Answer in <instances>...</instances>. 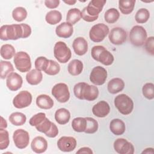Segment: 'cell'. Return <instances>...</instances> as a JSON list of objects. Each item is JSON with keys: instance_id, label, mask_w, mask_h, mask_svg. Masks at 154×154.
Wrapping results in <instances>:
<instances>
[{"instance_id": "obj_48", "label": "cell", "mask_w": 154, "mask_h": 154, "mask_svg": "<svg viewBox=\"0 0 154 154\" xmlns=\"http://www.w3.org/2000/svg\"><path fill=\"white\" fill-rule=\"evenodd\" d=\"M60 2L59 0H46L45 1V5L48 8L54 9L58 7Z\"/></svg>"}, {"instance_id": "obj_10", "label": "cell", "mask_w": 154, "mask_h": 154, "mask_svg": "<svg viewBox=\"0 0 154 154\" xmlns=\"http://www.w3.org/2000/svg\"><path fill=\"white\" fill-rule=\"evenodd\" d=\"M13 140L16 147L20 149L26 148L29 143V135L27 131L22 129L16 130L13 135Z\"/></svg>"}, {"instance_id": "obj_38", "label": "cell", "mask_w": 154, "mask_h": 154, "mask_svg": "<svg viewBox=\"0 0 154 154\" xmlns=\"http://www.w3.org/2000/svg\"><path fill=\"white\" fill-rule=\"evenodd\" d=\"M87 120V126L84 131L85 133L91 134L97 132L99 127L98 122L92 117H85Z\"/></svg>"}, {"instance_id": "obj_3", "label": "cell", "mask_w": 154, "mask_h": 154, "mask_svg": "<svg viewBox=\"0 0 154 154\" xmlns=\"http://www.w3.org/2000/svg\"><path fill=\"white\" fill-rule=\"evenodd\" d=\"M91 55L94 60L105 66L111 65L114 60L113 55L104 46L100 45L93 46L91 51Z\"/></svg>"}, {"instance_id": "obj_24", "label": "cell", "mask_w": 154, "mask_h": 154, "mask_svg": "<svg viewBox=\"0 0 154 154\" xmlns=\"http://www.w3.org/2000/svg\"><path fill=\"white\" fill-rule=\"evenodd\" d=\"M109 129L115 135H121L124 134L126 126L125 123L119 119H112L109 124Z\"/></svg>"}, {"instance_id": "obj_7", "label": "cell", "mask_w": 154, "mask_h": 154, "mask_svg": "<svg viewBox=\"0 0 154 154\" xmlns=\"http://www.w3.org/2000/svg\"><path fill=\"white\" fill-rule=\"evenodd\" d=\"M13 61L16 69L22 73L29 72L31 68V62L29 55L23 51H19L16 53Z\"/></svg>"}, {"instance_id": "obj_12", "label": "cell", "mask_w": 154, "mask_h": 154, "mask_svg": "<svg viewBox=\"0 0 154 154\" xmlns=\"http://www.w3.org/2000/svg\"><path fill=\"white\" fill-rule=\"evenodd\" d=\"M107 78V71L100 66L94 67L90 75V81L96 85H103Z\"/></svg>"}, {"instance_id": "obj_46", "label": "cell", "mask_w": 154, "mask_h": 154, "mask_svg": "<svg viewBox=\"0 0 154 154\" xmlns=\"http://www.w3.org/2000/svg\"><path fill=\"white\" fill-rule=\"evenodd\" d=\"M83 83L84 82H79L77 83L75 85L74 88H73V92L75 96L79 99L82 100V86H83Z\"/></svg>"}, {"instance_id": "obj_16", "label": "cell", "mask_w": 154, "mask_h": 154, "mask_svg": "<svg viewBox=\"0 0 154 154\" xmlns=\"http://www.w3.org/2000/svg\"><path fill=\"white\" fill-rule=\"evenodd\" d=\"M82 100L93 101L99 96V90L95 85H89L86 82L83 83L82 89Z\"/></svg>"}, {"instance_id": "obj_29", "label": "cell", "mask_w": 154, "mask_h": 154, "mask_svg": "<svg viewBox=\"0 0 154 154\" xmlns=\"http://www.w3.org/2000/svg\"><path fill=\"white\" fill-rule=\"evenodd\" d=\"M81 19V11L79 9L73 8L70 9L67 13L66 20L72 25L77 23Z\"/></svg>"}, {"instance_id": "obj_8", "label": "cell", "mask_w": 154, "mask_h": 154, "mask_svg": "<svg viewBox=\"0 0 154 154\" xmlns=\"http://www.w3.org/2000/svg\"><path fill=\"white\" fill-rule=\"evenodd\" d=\"M109 32V27L104 23H99L91 27L89 32V37L91 41L99 43L103 41Z\"/></svg>"}, {"instance_id": "obj_6", "label": "cell", "mask_w": 154, "mask_h": 154, "mask_svg": "<svg viewBox=\"0 0 154 154\" xmlns=\"http://www.w3.org/2000/svg\"><path fill=\"white\" fill-rule=\"evenodd\" d=\"M54 55L58 61L61 63H66L72 57V52L64 42L59 41L54 45Z\"/></svg>"}, {"instance_id": "obj_5", "label": "cell", "mask_w": 154, "mask_h": 154, "mask_svg": "<svg viewBox=\"0 0 154 154\" xmlns=\"http://www.w3.org/2000/svg\"><path fill=\"white\" fill-rule=\"evenodd\" d=\"M147 37L146 30L140 25H135L129 32V40L135 46H143Z\"/></svg>"}, {"instance_id": "obj_23", "label": "cell", "mask_w": 154, "mask_h": 154, "mask_svg": "<svg viewBox=\"0 0 154 154\" xmlns=\"http://www.w3.org/2000/svg\"><path fill=\"white\" fill-rule=\"evenodd\" d=\"M43 79V75L40 70L35 69L29 71L26 75V80L28 84L35 85L40 84Z\"/></svg>"}, {"instance_id": "obj_34", "label": "cell", "mask_w": 154, "mask_h": 154, "mask_svg": "<svg viewBox=\"0 0 154 154\" xmlns=\"http://www.w3.org/2000/svg\"><path fill=\"white\" fill-rule=\"evenodd\" d=\"M120 17L119 11L114 8H111L106 11L104 14L105 20L108 23H114L116 22Z\"/></svg>"}, {"instance_id": "obj_44", "label": "cell", "mask_w": 154, "mask_h": 154, "mask_svg": "<svg viewBox=\"0 0 154 154\" xmlns=\"http://www.w3.org/2000/svg\"><path fill=\"white\" fill-rule=\"evenodd\" d=\"M52 122H51L47 117H46L45 119L40 125L35 126V128L38 131L45 134L50 130L52 126Z\"/></svg>"}, {"instance_id": "obj_2", "label": "cell", "mask_w": 154, "mask_h": 154, "mask_svg": "<svg viewBox=\"0 0 154 154\" xmlns=\"http://www.w3.org/2000/svg\"><path fill=\"white\" fill-rule=\"evenodd\" d=\"M23 36L21 24L4 25L0 28V38L2 40H16Z\"/></svg>"}, {"instance_id": "obj_25", "label": "cell", "mask_w": 154, "mask_h": 154, "mask_svg": "<svg viewBox=\"0 0 154 154\" xmlns=\"http://www.w3.org/2000/svg\"><path fill=\"white\" fill-rule=\"evenodd\" d=\"M36 104L41 109H49L53 107L54 101L49 96L40 94L36 98Z\"/></svg>"}, {"instance_id": "obj_4", "label": "cell", "mask_w": 154, "mask_h": 154, "mask_svg": "<svg viewBox=\"0 0 154 154\" xmlns=\"http://www.w3.org/2000/svg\"><path fill=\"white\" fill-rule=\"evenodd\" d=\"M114 105L118 111L125 116L131 114L134 108L133 100L125 94H119L115 97Z\"/></svg>"}, {"instance_id": "obj_43", "label": "cell", "mask_w": 154, "mask_h": 154, "mask_svg": "<svg viewBox=\"0 0 154 154\" xmlns=\"http://www.w3.org/2000/svg\"><path fill=\"white\" fill-rule=\"evenodd\" d=\"M46 114L44 112H38L33 116L29 120V123L32 126H36L40 125L46 118Z\"/></svg>"}, {"instance_id": "obj_41", "label": "cell", "mask_w": 154, "mask_h": 154, "mask_svg": "<svg viewBox=\"0 0 154 154\" xmlns=\"http://www.w3.org/2000/svg\"><path fill=\"white\" fill-rule=\"evenodd\" d=\"M60 71V66L55 61L49 60V65L47 69L45 70V73L48 75H55L58 74Z\"/></svg>"}, {"instance_id": "obj_14", "label": "cell", "mask_w": 154, "mask_h": 154, "mask_svg": "<svg viewBox=\"0 0 154 154\" xmlns=\"http://www.w3.org/2000/svg\"><path fill=\"white\" fill-rule=\"evenodd\" d=\"M114 149L119 154H133L134 147L133 144L125 138H117L114 142Z\"/></svg>"}, {"instance_id": "obj_51", "label": "cell", "mask_w": 154, "mask_h": 154, "mask_svg": "<svg viewBox=\"0 0 154 154\" xmlns=\"http://www.w3.org/2000/svg\"><path fill=\"white\" fill-rule=\"evenodd\" d=\"M1 128L2 129H5L7 127V123L6 122V120L2 117H1Z\"/></svg>"}, {"instance_id": "obj_47", "label": "cell", "mask_w": 154, "mask_h": 154, "mask_svg": "<svg viewBox=\"0 0 154 154\" xmlns=\"http://www.w3.org/2000/svg\"><path fill=\"white\" fill-rule=\"evenodd\" d=\"M58 128L56 126V125L52 122L50 130L48 132H46L45 135L49 138H55L58 135Z\"/></svg>"}, {"instance_id": "obj_36", "label": "cell", "mask_w": 154, "mask_h": 154, "mask_svg": "<svg viewBox=\"0 0 154 154\" xmlns=\"http://www.w3.org/2000/svg\"><path fill=\"white\" fill-rule=\"evenodd\" d=\"M150 17L149 11L144 8L139 9L135 16V19L138 23H146Z\"/></svg>"}, {"instance_id": "obj_32", "label": "cell", "mask_w": 154, "mask_h": 154, "mask_svg": "<svg viewBox=\"0 0 154 154\" xmlns=\"http://www.w3.org/2000/svg\"><path fill=\"white\" fill-rule=\"evenodd\" d=\"M87 126V120L84 117H76L73 119L72 127L73 129L77 132H84Z\"/></svg>"}, {"instance_id": "obj_31", "label": "cell", "mask_w": 154, "mask_h": 154, "mask_svg": "<svg viewBox=\"0 0 154 154\" xmlns=\"http://www.w3.org/2000/svg\"><path fill=\"white\" fill-rule=\"evenodd\" d=\"M62 19V14L58 10L49 11L45 16V20L48 24L54 25L59 23Z\"/></svg>"}, {"instance_id": "obj_17", "label": "cell", "mask_w": 154, "mask_h": 154, "mask_svg": "<svg viewBox=\"0 0 154 154\" xmlns=\"http://www.w3.org/2000/svg\"><path fill=\"white\" fill-rule=\"evenodd\" d=\"M23 79L20 75L16 72H12L8 75L6 80L7 88L11 91H17L21 88Z\"/></svg>"}, {"instance_id": "obj_49", "label": "cell", "mask_w": 154, "mask_h": 154, "mask_svg": "<svg viewBox=\"0 0 154 154\" xmlns=\"http://www.w3.org/2000/svg\"><path fill=\"white\" fill-rule=\"evenodd\" d=\"M23 28V36L22 38H26L28 37L31 34V28L26 23H20Z\"/></svg>"}, {"instance_id": "obj_39", "label": "cell", "mask_w": 154, "mask_h": 154, "mask_svg": "<svg viewBox=\"0 0 154 154\" xmlns=\"http://www.w3.org/2000/svg\"><path fill=\"white\" fill-rule=\"evenodd\" d=\"M10 144L9 134L5 129L0 128V150L6 149Z\"/></svg>"}, {"instance_id": "obj_9", "label": "cell", "mask_w": 154, "mask_h": 154, "mask_svg": "<svg viewBox=\"0 0 154 154\" xmlns=\"http://www.w3.org/2000/svg\"><path fill=\"white\" fill-rule=\"evenodd\" d=\"M52 96L60 103L67 102L70 98V92L68 86L64 83H58L52 88Z\"/></svg>"}, {"instance_id": "obj_18", "label": "cell", "mask_w": 154, "mask_h": 154, "mask_svg": "<svg viewBox=\"0 0 154 154\" xmlns=\"http://www.w3.org/2000/svg\"><path fill=\"white\" fill-rule=\"evenodd\" d=\"M92 112L97 117H105L110 112V106L108 102L105 100H101L93 106Z\"/></svg>"}, {"instance_id": "obj_50", "label": "cell", "mask_w": 154, "mask_h": 154, "mask_svg": "<svg viewBox=\"0 0 154 154\" xmlns=\"http://www.w3.org/2000/svg\"><path fill=\"white\" fill-rule=\"evenodd\" d=\"M93 152L92 150L88 147H84L82 148H80L77 152L76 153H89V154H92Z\"/></svg>"}, {"instance_id": "obj_42", "label": "cell", "mask_w": 154, "mask_h": 154, "mask_svg": "<svg viewBox=\"0 0 154 154\" xmlns=\"http://www.w3.org/2000/svg\"><path fill=\"white\" fill-rule=\"evenodd\" d=\"M49 60L45 57H38L35 60V67L40 71L45 72L49 65Z\"/></svg>"}, {"instance_id": "obj_40", "label": "cell", "mask_w": 154, "mask_h": 154, "mask_svg": "<svg viewBox=\"0 0 154 154\" xmlns=\"http://www.w3.org/2000/svg\"><path fill=\"white\" fill-rule=\"evenodd\" d=\"M142 92L143 96L149 100H152L154 98V84L152 82L146 83L143 88Z\"/></svg>"}, {"instance_id": "obj_52", "label": "cell", "mask_w": 154, "mask_h": 154, "mask_svg": "<svg viewBox=\"0 0 154 154\" xmlns=\"http://www.w3.org/2000/svg\"><path fill=\"white\" fill-rule=\"evenodd\" d=\"M153 148H147L142 152V153H153Z\"/></svg>"}, {"instance_id": "obj_35", "label": "cell", "mask_w": 154, "mask_h": 154, "mask_svg": "<svg viewBox=\"0 0 154 154\" xmlns=\"http://www.w3.org/2000/svg\"><path fill=\"white\" fill-rule=\"evenodd\" d=\"M16 54L14 48L10 44L3 45L1 48V56L5 60H10Z\"/></svg>"}, {"instance_id": "obj_19", "label": "cell", "mask_w": 154, "mask_h": 154, "mask_svg": "<svg viewBox=\"0 0 154 154\" xmlns=\"http://www.w3.org/2000/svg\"><path fill=\"white\" fill-rule=\"evenodd\" d=\"M72 47L76 55L82 56L85 55L88 51V43L84 37H78L73 40Z\"/></svg>"}, {"instance_id": "obj_22", "label": "cell", "mask_w": 154, "mask_h": 154, "mask_svg": "<svg viewBox=\"0 0 154 154\" xmlns=\"http://www.w3.org/2000/svg\"><path fill=\"white\" fill-rule=\"evenodd\" d=\"M124 87L125 82L119 78H115L111 79L107 85L108 91L111 94H116L122 91Z\"/></svg>"}, {"instance_id": "obj_37", "label": "cell", "mask_w": 154, "mask_h": 154, "mask_svg": "<svg viewBox=\"0 0 154 154\" xmlns=\"http://www.w3.org/2000/svg\"><path fill=\"white\" fill-rule=\"evenodd\" d=\"M12 17L17 22H22L27 17V11L23 7H16L12 11Z\"/></svg>"}, {"instance_id": "obj_21", "label": "cell", "mask_w": 154, "mask_h": 154, "mask_svg": "<svg viewBox=\"0 0 154 154\" xmlns=\"http://www.w3.org/2000/svg\"><path fill=\"white\" fill-rule=\"evenodd\" d=\"M31 147L33 152L36 153H42L48 148V142L46 140L41 136L35 137L31 144Z\"/></svg>"}, {"instance_id": "obj_20", "label": "cell", "mask_w": 154, "mask_h": 154, "mask_svg": "<svg viewBox=\"0 0 154 154\" xmlns=\"http://www.w3.org/2000/svg\"><path fill=\"white\" fill-rule=\"evenodd\" d=\"M55 32L59 37L64 38H69L73 32V25L67 22H63L56 27Z\"/></svg>"}, {"instance_id": "obj_27", "label": "cell", "mask_w": 154, "mask_h": 154, "mask_svg": "<svg viewBox=\"0 0 154 154\" xmlns=\"http://www.w3.org/2000/svg\"><path fill=\"white\" fill-rule=\"evenodd\" d=\"M67 70L69 73L72 76L79 75L83 70V63L79 60H73L69 63Z\"/></svg>"}, {"instance_id": "obj_11", "label": "cell", "mask_w": 154, "mask_h": 154, "mask_svg": "<svg viewBox=\"0 0 154 154\" xmlns=\"http://www.w3.org/2000/svg\"><path fill=\"white\" fill-rule=\"evenodd\" d=\"M32 99L31 94L26 90H23L20 91L13 98V104L16 108H24L30 105L32 102Z\"/></svg>"}, {"instance_id": "obj_30", "label": "cell", "mask_w": 154, "mask_h": 154, "mask_svg": "<svg viewBox=\"0 0 154 154\" xmlns=\"http://www.w3.org/2000/svg\"><path fill=\"white\" fill-rule=\"evenodd\" d=\"M8 119L10 123L16 126L24 125L26 120V116L20 112H14L11 113Z\"/></svg>"}, {"instance_id": "obj_13", "label": "cell", "mask_w": 154, "mask_h": 154, "mask_svg": "<svg viewBox=\"0 0 154 154\" xmlns=\"http://www.w3.org/2000/svg\"><path fill=\"white\" fill-rule=\"evenodd\" d=\"M108 38L112 44L120 45L126 41L127 33L122 28H113L108 34Z\"/></svg>"}, {"instance_id": "obj_1", "label": "cell", "mask_w": 154, "mask_h": 154, "mask_svg": "<svg viewBox=\"0 0 154 154\" xmlns=\"http://www.w3.org/2000/svg\"><path fill=\"white\" fill-rule=\"evenodd\" d=\"M106 2L105 0H92L90 1L88 5L84 8L81 12L82 19L88 22L96 20Z\"/></svg>"}, {"instance_id": "obj_15", "label": "cell", "mask_w": 154, "mask_h": 154, "mask_svg": "<svg viewBox=\"0 0 154 154\" xmlns=\"http://www.w3.org/2000/svg\"><path fill=\"white\" fill-rule=\"evenodd\" d=\"M58 149L64 152L73 151L76 146V140L74 137L63 136L59 138L57 141Z\"/></svg>"}, {"instance_id": "obj_33", "label": "cell", "mask_w": 154, "mask_h": 154, "mask_svg": "<svg viewBox=\"0 0 154 154\" xmlns=\"http://www.w3.org/2000/svg\"><path fill=\"white\" fill-rule=\"evenodd\" d=\"M0 76L2 79L7 78L9 74L14 71L13 66L9 61L1 60L0 63Z\"/></svg>"}, {"instance_id": "obj_28", "label": "cell", "mask_w": 154, "mask_h": 154, "mask_svg": "<svg viewBox=\"0 0 154 154\" xmlns=\"http://www.w3.org/2000/svg\"><path fill=\"white\" fill-rule=\"evenodd\" d=\"M135 0H120L119 1V8L124 14L131 13L134 8Z\"/></svg>"}, {"instance_id": "obj_53", "label": "cell", "mask_w": 154, "mask_h": 154, "mask_svg": "<svg viewBox=\"0 0 154 154\" xmlns=\"http://www.w3.org/2000/svg\"><path fill=\"white\" fill-rule=\"evenodd\" d=\"M64 2L69 5H74L76 2V1H73V0H69V1H64Z\"/></svg>"}, {"instance_id": "obj_45", "label": "cell", "mask_w": 154, "mask_h": 154, "mask_svg": "<svg viewBox=\"0 0 154 154\" xmlns=\"http://www.w3.org/2000/svg\"><path fill=\"white\" fill-rule=\"evenodd\" d=\"M154 37L153 36L147 38L144 43V48L146 51L150 55H154Z\"/></svg>"}, {"instance_id": "obj_26", "label": "cell", "mask_w": 154, "mask_h": 154, "mask_svg": "<svg viewBox=\"0 0 154 154\" xmlns=\"http://www.w3.org/2000/svg\"><path fill=\"white\" fill-rule=\"evenodd\" d=\"M70 119V113L66 108H61L57 109L55 113V119L60 125H66L69 122Z\"/></svg>"}]
</instances>
